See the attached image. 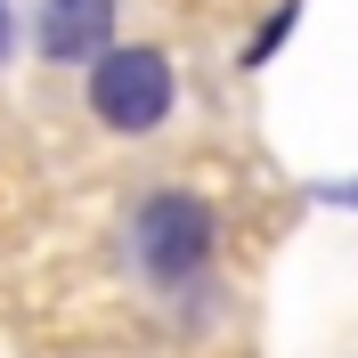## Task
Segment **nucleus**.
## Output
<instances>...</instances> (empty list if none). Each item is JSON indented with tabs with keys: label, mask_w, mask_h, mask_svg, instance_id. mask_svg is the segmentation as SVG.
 I'll use <instances>...</instances> for the list:
<instances>
[{
	"label": "nucleus",
	"mask_w": 358,
	"mask_h": 358,
	"mask_svg": "<svg viewBox=\"0 0 358 358\" xmlns=\"http://www.w3.org/2000/svg\"><path fill=\"white\" fill-rule=\"evenodd\" d=\"M114 245H122V268L155 301H196L212 285V268H220L228 220H220V203L196 196V187H147V196H131Z\"/></svg>",
	"instance_id": "1"
},
{
	"label": "nucleus",
	"mask_w": 358,
	"mask_h": 358,
	"mask_svg": "<svg viewBox=\"0 0 358 358\" xmlns=\"http://www.w3.org/2000/svg\"><path fill=\"white\" fill-rule=\"evenodd\" d=\"M82 98L106 138H163L179 114V66L163 41H106L82 66Z\"/></svg>",
	"instance_id": "2"
},
{
	"label": "nucleus",
	"mask_w": 358,
	"mask_h": 358,
	"mask_svg": "<svg viewBox=\"0 0 358 358\" xmlns=\"http://www.w3.org/2000/svg\"><path fill=\"white\" fill-rule=\"evenodd\" d=\"M24 41L49 73H82L106 41H122V0H33Z\"/></svg>",
	"instance_id": "3"
},
{
	"label": "nucleus",
	"mask_w": 358,
	"mask_h": 358,
	"mask_svg": "<svg viewBox=\"0 0 358 358\" xmlns=\"http://www.w3.org/2000/svg\"><path fill=\"white\" fill-rule=\"evenodd\" d=\"M301 8H310V0H277V8H268V17L245 33V49H236V73H268V66H277V57L293 49V33H301Z\"/></svg>",
	"instance_id": "4"
},
{
	"label": "nucleus",
	"mask_w": 358,
	"mask_h": 358,
	"mask_svg": "<svg viewBox=\"0 0 358 358\" xmlns=\"http://www.w3.org/2000/svg\"><path fill=\"white\" fill-rule=\"evenodd\" d=\"M317 203H342V212H358V171H350V179H326V187H317Z\"/></svg>",
	"instance_id": "5"
},
{
	"label": "nucleus",
	"mask_w": 358,
	"mask_h": 358,
	"mask_svg": "<svg viewBox=\"0 0 358 358\" xmlns=\"http://www.w3.org/2000/svg\"><path fill=\"white\" fill-rule=\"evenodd\" d=\"M17 33H24V24H17V0H0V66L17 57Z\"/></svg>",
	"instance_id": "6"
}]
</instances>
